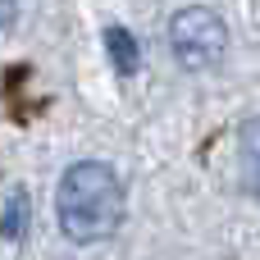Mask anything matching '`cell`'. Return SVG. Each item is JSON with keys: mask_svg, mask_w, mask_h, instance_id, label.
<instances>
[{"mask_svg": "<svg viewBox=\"0 0 260 260\" xmlns=\"http://www.w3.org/2000/svg\"><path fill=\"white\" fill-rule=\"evenodd\" d=\"M14 14H18V0H0V32L14 23Z\"/></svg>", "mask_w": 260, "mask_h": 260, "instance_id": "obj_5", "label": "cell"}, {"mask_svg": "<svg viewBox=\"0 0 260 260\" xmlns=\"http://www.w3.org/2000/svg\"><path fill=\"white\" fill-rule=\"evenodd\" d=\"M27 215H32V206H27V192H23V187H14V192L5 197V206H0V238L18 242V238L27 233Z\"/></svg>", "mask_w": 260, "mask_h": 260, "instance_id": "obj_4", "label": "cell"}, {"mask_svg": "<svg viewBox=\"0 0 260 260\" xmlns=\"http://www.w3.org/2000/svg\"><path fill=\"white\" fill-rule=\"evenodd\" d=\"M256 192H260V165H256Z\"/></svg>", "mask_w": 260, "mask_h": 260, "instance_id": "obj_6", "label": "cell"}, {"mask_svg": "<svg viewBox=\"0 0 260 260\" xmlns=\"http://www.w3.org/2000/svg\"><path fill=\"white\" fill-rule=\"evenodd\" d=\"M105 50H110V64L128 78V73H137V64H142V50H137V41H133V32L128 27H105Z\"/></svg>", "mask_w": 260, "mask_h": 260, "instance_id": "obj_3", "label": "cell"}, {"mask_svg": "<svg viewBox=\"0 0 260 260\" xmlns=\"http://www.w3.org/2000/svg\"><path fill=\"white\" fill-rule=\"evenodd\" d=\"M224 46H229V27H224V18H219L215 9L187 5V9H178V14L169 18V50L178 55L183 69L197 73V69L219 64Z\"/></svg>", "mask_w": 260, "mask_h": 260, "instance_id": "obj_2", "label": "cell"}, {"mask_svg": "<svg viewBox=\"0 0 260 260\" xmlns=\"http://www.w3.org/2000/svg\"><path fill=\"white\" fill-rule=\"evenodd\" d=\"M55 215L69 242L91 247L119 233L123 224V183L105 160H78L55 187Z\"/></svg>", "mask_w": 260, "mask_h": 260, "instance_id": "obj_1", "label": "cell"}]
</instances>
